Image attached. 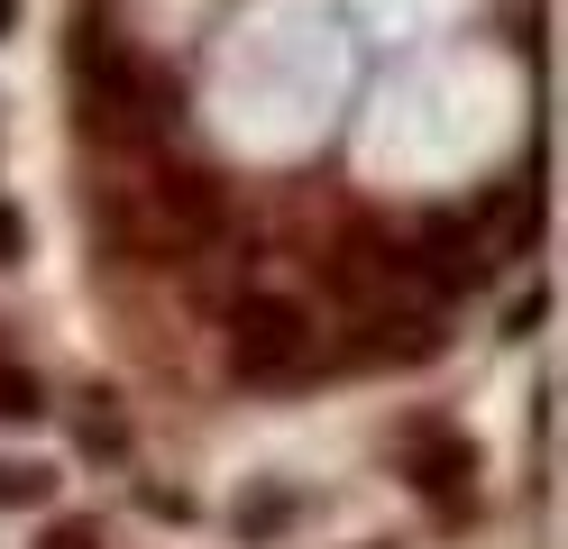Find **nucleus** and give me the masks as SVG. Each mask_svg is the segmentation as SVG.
<instances>
[{
	"label": "nucleus",
	"mask_w": 568,
	"mask_h": 549,
	"mask_svg": "<svg viewBox=\"0 0 568 549\" xmlns=\"http://www.w3.org/2000/svg\"><path fill=\"white\" fill-rule=\"evenodd\" d=\"M74 83H83V120L101 138H156V129H174V83L129 47V37H92L83 64H74Z\"/></svg>",
	"instance_id": "nucleus-1"
},
{
	"label": "nucleus",
	"mask_w": 568,
	"mask_h": 549,
	"mask_svg": "<svg viewBox=\"0 0 568 549\" xmlns=\"http://www.w3.org/2000/svg\"><path fill=\"white\" fill-rule=\"evenodd\" d=\"M230 366L247 385H303L322 366V329L294 293H239L230 303Z\"/></svg>",
	"instance_id": "nucleus-2"
},
{
	"label": "nucleus",
	"mask_w": 568,
	"mask_h": 549,
	"mask_svg": "<svg viewBox=\"0 0 568 549\" xmlns=\"http://www.w3.org/2000/svg\"><path fill=\"white\" fill-rule=\"evenodd\" d=\"M404 476H413V495H432L440 512H468L477 449H468L449 421H413V430H404Z\"/></svg>",
	"instance_id": "nucleus-3"
},
{
	"label": "nucleus",
	"mask_w": 568,
	"mask_h": 549,
	"mask_svg": "<svg viewBox=\"0 0 568 549\" xmlns=\"http://www.w3.org/2000/svg\"><path fill=\"white\" fill-rule=\"evenodd\" d=\"M74 430H83V449H92V458H129V430H120V403L101 394V385H92V394L74 403Z\"/></svg>",
	"instance_id": "nucleus-4"
},
{
	"label": "nucleus",
	"mask_w": 568,
	"mask_h": 549,
	"mask_svg": "<svg viewBox=\"0 0 568 549\" xmlns=\"http://www.w3.org/2000/svg\"><path fill=\"white\" fill-rule=\"evenodd\" d=\"M55 495V467H38V458H0V512H38Z\"/></svg>",
	"instance_id": "nucleus-5"
},
{
	"label": "nucleus",
	"mask_w": 568,
	"mask_h": 549,
	"mask_svg": "<svg viewBox=\"0 0 568 549\" xmlns=\"http://www.w3.org/2000/svg\"><path fill=\"white\" fill-rule=\"evenodd\" d=\"M284 522H294V495H275V486H247L239 495V540H266Z\"/></svg>",
	"instance_id": "nucleus-6"
},
{
	"label": "nucleus",
	"mask_w": 568,
	"mask_h": 549,
	"mask_svg": "<svg viewBox=\"0 0 568 549\" xmlns=\"http://www.w3.org/2000/svg\"><path fill=\"white\" fill-rule=\"evenodd\" d=\"M38 413H47V385L19 357H0V421H38Z\"/></svg>",
	"instance_id": "nucleus-7"
},
{
	"label": "nucleus",
	"mask_w": 568,
	"mask_h": 549,
	"mask_svg": "<svg viewBox=\"0 0 568 549\" xmlns=\"http://www.w3.org/2000/svg\"><path fill=\"white\" fill-rule=\"evenodd\" d=\"M0 266H28V220L0 202Z\"/></svg>",
	"instance_id": "nucleus-8"
},
{
	"label": "nucleus",
	"mask_w": 568,
	"mask_h": 549,
	"mask_svg": "<svg viewBox=\"0 0 568 549\" xmlns=\"http://www.w3.org/2000/svg\"><path fill=\"white\" fill-rule=\"evenodd\" d=\"M38 549H101V531H92V522H55Z\"/></svg>",
	"instance_id": "nucleus-9"
},
{
	"label": "nucleus",
	"mask_w": 568,
	"mask_h": 549,
	"mask_svg": "<svg viewBox=\"0 0 568 549\" xmlns=\"http://www.w3.org/2000/svg\"><path fill=\"white\" fill-rule=\"evenodd\" d=\"M10 28H19V0H0V37H10Z\"/></svg>",
	"instance_id": "nucleus-10"
}]
</instances>
